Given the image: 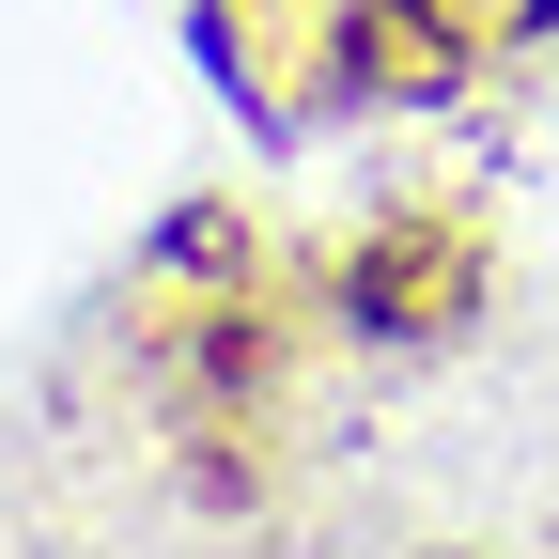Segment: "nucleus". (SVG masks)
Listing matches in <instances>:
<instances>
[{"instance_id":"f03ea898","label":"nucleus","mask_w":559,"mask_h":559,"mask_svg":"<svg viewBox=\"0 0 559 559\" xmlns=\"http://www.w3.org/2000/svg\"><path fill=\"white\" fill-rule=\"evenodd\" d=\"M528 16H544V0H373V62H389V79H451V62L513 47Z\"/></svg>"},{"instance_id":"f257e3e1","label":"nucleus","mask_w":559,"mask_h":559,"mask_svg":"<svg viewBox=\"0 0 559 559\" xmlns=\"http://www.w3.org/2000/svg\"><path fill=\"white\" fill-rule=\"evenodd\" d=\"M202 32L264 109H326L342 79H373V0H202Z\"/></svg>"}]
</instances>
